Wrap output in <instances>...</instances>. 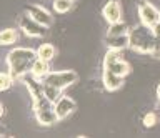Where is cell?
Here are the masks:
<instances>
[{
	"label": "cell",
	"instance_id": "1",
	"mask_svg": "<svg viewBox=\"0 0 160 138\" xmlns=\"http://www.w3.org/2000/svg\"><path fill=\"white\" fill-rule=\"evenodd\" d=\"M37 58V50H32V48H13L12 52H8L7 65L13 82L20 80L25 73L32 70V65Z\"/></svg>",
	"mask_w": 160,
	"mask_h": 138
},
{
	"label": "cell",
	"instance_id": "2",
	"mask_svg": "<svg viewBox=\"0 0 160 138\" xmlns=\"http://www.w3.org/2000/svg\"><path fill=\"white\" fill-rule=\"evenodd\" d=\"M130 37V48L138 53H150L152 55L155 43H157V37L153 33L152 27H147L143 23L133 27L132 30L128 32Z\"/></svg>",
	"mask_w": 160,
	"mask_h": 138
},
{
	"label": "cell",
	"instance_id": "3",
	"mask_svg": "<svg viewBox=\"0 0 160 138\" xmlns=\"http://www.w3.org/2000/svg\"><path fill=\"white\" fill-rule=\"evenodd\" d=\"M33 113H35L37 121L43 126L55 125L58 121V117H57L55 108H53V102H50L45 95L42 98L33 100Z\"/></svg>",
	"mask_w": 160,
	"mask_h": 138
},
{
	"label": "cell",
	"instance_id": "4",
	"mask_svg": "<svg viewBox=\"0 0 160 138\" xmlns=\"http://www.w3.org/2000/svg\"><path fill=\"white\" fill-rule=\"evenodd\" d=\"M77 78H78L77 72H73V70H62V72H50L48 75L43 78V82L60 88V90H65L67 87H70L72 83L77 82Z\"/></svg>",
	"mask_w": 160,
	"mask_h": 138
},
{
	"label": "cell",
	"instance_id": "5",
	"mask_svg": "<svg viewBox=\"0 0 160 138\" xmlns=\"http://www.w3.org/2000/svg\"><path fill=\"white\" fill-rule=\"evenodd\" d=\"M137 10H138L140 23H143L147 27H155L158 23V10L148 0H140L137 5Z\"/></svg>",
	"mask_w": 160,
	"mask_h": 138
},
{
	"label": "cell",
	"instance_id": "6",
	"mask_svg": "<svg viewBox=\"0 0 160 138\" xmlns=\"http://www.w3.org/2000/svg\"><path fill=\"white\" fill-rule=\"evenodd\" d=\"M18 27L23 30L25 35H28V37H43L45 35V32H47V27L42 25V23H38L35 18H32L27 13V15H23V17H20V20H18Z\"/></svg>",
	"mask_w": 160,
	"mask_h": 138
},
{
	"label": "cell",
	"instance_id": "7",
	"mask_svg": "<svg viewBox=\"0 0 160 138\" xmlns=\"http://www.w3.org/2000/svg\"><path fill=\"white\" fill-rule=\"evenodd\" d=\"M20 80L25 83V87H27L30 97H32L33 100L43 97V85H45L43 78H38V77H35L32 72H27L22 78H20Z\"/></svg>",
	"mask_w": 160,
	"mask_h": 138
},
{
	"label": "cell",
	"instance_id": "8",
	"mask_svg": "<svg viewBox=\"0 0 160 138\" xmlns=\"http://www.w3.org/2000/svg\"><path fill=\"white\" fill-rule=\"evenodd\" d=\"M53 108H55V113H57L58 120H65L68 115L73 113V110L77 108V103H75L73 98H70L67 95H60L53 102Z\"/></svg>",
	"mask_w": 160,
	"mask_h": 138
},
{
	"label": "cell",
	"instance_id": "9",
	"mask_svg": "<svg viewBox=\"0 0 160 138\" xmlns=\"http://www.w3.org/2000/svg\"><path fill=\"white\" fill-rule=\"evenodd\" d=\"M102 15L108 23L122 20V7H120V2L118 0H108L102 8Z\"/></svg>",
	"mask_w": 160,
	"mask_h": 138
},
{
	"label": "cell",
	"instance_id": "10",
	"mask_svg": "<svg viewBox=\"0 0 160 138\" xmlns=\"http://www.w3.org/2000/svg\"><path fill=\"white\" fill-rule=\"evenodd\" d=\"M27 13L32 18H35L38 23H42V25L45 27H52L53 25V17H52V13H50L48 10H45L43 7H38V5H30L27 7Z\"/></svg>",
	"mask_w": 160,
	"mask_h": 138
},
{
	"label": "cell",
	"instance_id": "11",
	"mask_svg": "<svg viewBox=\"0 0 160 138\" xmlns=\"http://www.w3.org/2000/svg\"><path fill=\"white\" fill-rule=\"evenodd\" d=\"M102 82H103V87L107 88L108 92H115V90H120L123 85V77L113 73L112 70H103V77H102Z\"/></svg>",
	"mask_w": 160,
	"mask_h": 138
},
{
	"label": "cell",
	"instance_id": "12",
	"mask_svg": "<svg viewBox=\"0 0 160 138\" xmlns=\"http://www.w3.org/2000/svg\"><path fill=\"white\" fill-rule=\"evenodd\" d=\"M105 43L108 48H115V50H125L130 47V37L128 33L125 35H107L105 37Z\"/></svg>",
	"mask_w": 160,
	"mask_h": 138
},
{
	"label": "cell",
	"instance_id": "13",
	"mask_svg": "<svg viewBox=\"0 0 160 138\" xmlns=\"http://www.w3.org/2000/svg\"><path fill=\"white\" fill-rule=\"evenodd\" d=\"M33 73L35 77H38V78H45L50 73V65H48V62L47 60H42V58H37V60L33 62V65H32V70H30Z\"/></svg>",
	"mask_w": 160,
	"mask_h": 138
},
{
	"label": "cell",
	"instance_id": "14",
	"mask_svg": "<svg viewBox=\"0 0 160 138\" xmlns=\"http://www.w3.org/2000/svg\"><path fill=\"white\" fill-rule=\"evenodd\" d=\"M55 55H57V50H55V47L52 45V43H43V45H40L37 48V57L42 58V60H53Z\"/></svg>",
	"mask_w": 160,
	"mask_h": 138
},
{
	"label": "cell",
	"instance_id": "15",
	"mask_svg": "<svg viewBox=\"0 0 160 138\" xmlns=\"http://www.w3.org/2000/svg\"><path fill=\"white\" fill-rule=\"evenodd\" d=\"M103 70H112L113 73H117V75H120V77H127L128 73H130V63L128 62H125L123 58H120L118 62H115L110 68H103Z\"/></svg>",
	"mask_w": 160,
	"mask_h": 138
},
{
	"label": "cell",
	"instance_id": "16",
	"mask_svg": "<svg viewBox=\"0 0 160 138\" xmlns=\"http://www.w3.org/2000/svg\"><path fill=\"white\" fill-rule=\"evenodd\" d=\"M122 50H115V48H108V52L103 57V68H110L115 62H118L122 58Z\"/></svg>",
	"mask_w": 160,
	"mask_h": 138
},
{
	"label": "cell",
	"instance_id": "17",
	"mask_svg": "<svg viewBox=\"0 0 160 138\" xmlns=\"http://www.w3.org/2000/svg\"><path fill=\"white\" fill-rule=\"evenodd\" d=\"M128 32H130V28L125 25L122 20H118V22L108 23L107 35H125V33H128Z\"/></svg>",
	"mask_w": 160,
	"mask_h": 138
},
{
	"label": "cell",
	"instance_id": "18",
	"mask_svg": "<svg viewBox=\"0 0 160 138\" xmlns=\"http://www.w3.org/2000/svg\"><path fill=\"white\" fill-rule=\"evenodd\" d=\"M17 30H13V28H5V30L0 32V43L2 45H12V43L17 42Z\"/></svg>",
	"mask_w": 160,
	"mask_h": 138
},
{
	"label": "cell",
	"instance_id": "19",
	"mask_svg": "<svg viewBox=\"0 0 160 138\" xmlns=\"http://www.w3.org/2000/svg\"><path fill=\"white\" fill-rule=\"evenodd\" d=\"M43 83H45V82H43ZM62 92H63V90H60V88L50 85V83H45V85H43V95L47 97L50 102H55V100H57V98L62 95Z\"/></svg>",
	"mask_w": 160,
	"mask_h": 138
},
{
	"label": "cell",
	"instance_id": "20",
	"mask_svg": "<svg viewBox=\"0 0 160 138\" xmlns=\"http://www.w3.org/2000/svg\"><path fill=\"white\" fill-rule=\"evenodd\" d=\"M73 2L72 0H53V10L57 13H67L72 10Z\"/></svg>",
	"mask_w": 160,
	"mask_h": 138
},
{
	"label": "cell",
	"instance_id": "21",
	"mask_svg": "<svg viewBox=\"0 0 160 138\" xmlns=\"http://www.w3.org/2000/svg\"><path fill=\"white\" fill-rule=\"evenodd\" d=\"M12 83H13V78H12L10 73H2L0 72V92L8 90V88L12 87Z\"/></svg>",
	"mask_w": 160,
	"mask_h": 138
},
{
	"label": "cell",
	"instance_id": "22",
	"mask_svg": "<svg viewBox=\"0 0 160 138\" xmlns=\"http://www.w3.org/2000/svg\"><path fill=\"white\" fill-rule=\"evenodd\" d=\"M155 123H157V115H155V113H147V115L143 117V125L147 128H152Z\"/></svg>",
	"mask_w": 160,
	"mask_h": 138
},
{
	"label": "cell",
	"instance_id": "23",
	"mask_svg": "<svg viewBox=\"0 0 160 138\" xmlns=\"http://www.w3.org/2000/svg\"><path fill=\"white\" fill-rule=\"evenodd\" d=\"M152 28H153V33H155V37H157V38H160V22H158L155 27H152Z\"/></svg>",
	"mask_w": 160,
	"mask_h": 138
},
{
	"label": "cell",
	"instance_id": "24",
	"mask_svg": "<svg viewBox=\"0 0 160 138\" xmlns=\"http://www.w3.org/2000/svg\"><path fill=\"white\" fill-rule=\"evenodd\" d=\"M2 115H3V105L0 103V118H2Z\"/></svg>",
	"mask_w": 160,
	"mask_h": 138
},
{
	"label": "cell",
	"instance_id": "25",
	"mask_svg": "<svg viewBox=\"0 0 160 138\" xmlns=\"http://www.w3.org/2000/svg\"><path fill=\"white\" fill-rule=\"evenodd\" d=\"M157 97H158V100H160V83H158V87H157Z\"/></svg>",
	"mask_w": 160,
	"mask_h": 138
},
{
	"label": "cell",
	"instance_id": "26",
	"mask_svg": "<svg viewBox=\"0 0 160 138\" xmlns=\"http://www.w3.org/2000/svg\"><path fill=\"white\" fill-rule=\"evenodd\" d=\"M3 133H5V128H3V126H0V136H2Z\"/></svg>",
	"mask_w": 160,
	"mask_h": 138
},
{
	"label": "cell",
	"instance_id": "27",
	"mask_svg": "<svg viewBox=\"0 0 160 138\" xmlns=\"http://www.w3.org/2000/svg\"><path fill=\"white\" fill-rule=\"evenodd\" d=\"M158 22H160V10H158Z\"/></svg>",
	"mask_w": 160,
	"mask_h": 138
},
{
	"label": "cell",
	"instance_id": "28",
	"mask_svg": "<svg viewBox=\"0 0 160 138\" xmlns=\"http://www.w3.org/2000/svg\"><path fill=\"white\" fill-rule=\"evenodd\" d=\"M72 2H73V3H75V2H78V0H72Z\"/></svg>",
	"mask_w": 160,
	"mask_h": 138
},
{
	"label": "cell",
	"instance_id": "29",
	"mask_svg": "<svg viewBox=\"0 0 160 138\" xmlns=\"http://www.w3.org/2000/svg\"><path fill=\"white\" fill-rule=\"evenodd\" d=\"M158 58H160V55H158Z\"/></svg>",
	"mask_w": 160,
	"mask_h": 138
},
{
	"label": "cell",
	"instance_id": "30",
	"mask_svg": "<svg viewBox=\"0 0 160 138\" xmlns=\"http://www.w3.org/2000/svg\"><path fill=\"white\" fill-rule=\"evenodd\" d=\"M0 45H2V43H0Z\"/></svg>",
	"mask_w": 160,
	"mask_h": 138
}]
</instances>
